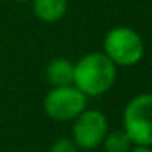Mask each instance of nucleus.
I'll use <instances>...</instances> for the list:
<instances>
[{"label":"nucleus","mask_w":152,"mask_h":152,"mask_svg":"<svg viewBox=\"0 0 152 152\" xmlns=\"http://www.w3.org/2000/svg\"><path fill=\"white\" fill-rule=\"evenodd\" d=\"M118 67L103 51L82 56L74 64V85L85 96H100L116 82Z\"/></svg>","instance_id":"1"},{"label":"nucleus","mask_w":152,"mask_h":152,"mask_svg":"<svg viewBox=\"0 0 152 152\" xmlns=\"http://www.w3.org/2000/svg\"><path fill=\"white\" fill-rule=\"evenodd\" d=\"M103 53L116 64V67H131L142 61L145 44L134 28L115 26L103 38Z\"/></svg>","instance_id":"2"},{"label":"nucleus","mask_w":152,"mask_h":152,"mask_svg":"<svg viewBox=\"0 0 152 152\" xmlns=\"http://www.w3.org/2000/svg\"><path fill=\"white\" fill-rule=\"evenodd\" d=\"M123 129L134 145L152 147V93H139L126 103Z\"/></svg>","instance_id":"3"},{"label":"nucleus","mask_w":152,"mask_h":152,"mask_svg":"<svg viewBox=\"0 0 152 152\" xmlns=\"http://www.w3.org/2000/svg\"><path fill=\"white\" fill-rule=\"evenodd\" d=\"M43 108L54 121H74L87 108V96L75 85L53 87L44 96Z\"/></svg>","instance_id":"4"},{"label":"nucleus","mask_w":152,"mask_h":152,"mask_svg":"<svg viewBox=\"0 0 152 152\" xmlns=\"http://www.w3.org/2000/svg\"><path fill=\"white\" fill-rule=\"evenodd\" d=\"M108 132V119L100 110H83L72 126V141L83 151L96 149Z\"/></svg>","instance_id":"5"},{"label":"nucleus","mask_w":152,"mask_h":152,"mask_svg":"<svg viewBox=\"0 0 152 152\" xmlns=\"http://www.w3.org/2000/svg\"><path fill=\"white\" fill-rule=\"evenodd\" d=\"M34 17L43 23H57L67 13L69 0H31Z\"/></svg>","instance_id":"6"},{"label":"nucleus","mask_w":152,"mask_h":152,"mask_svg":"<svg viewBox=\"0 0 152 152\" xmlns=\"http://www.w3.org/2000/svg\"><path fill=\"white\" fill-rule=\"evenodd\" d=\"M46 79L53 87L74 85V62L66 57H56L46 67Z\"/></svg>","instance_id":"7"},{"label":"nucleus","mask_w":152,"mask_h":152,"mask_svg":"<svg viewBox=\"0 0 152 152\" xmlns=\"http://www.w3.org/2000/svg\"><path fill=\"white\" fill-rule=\"evenodd\" d=\"M102 144L105 145L106 152H129L132 142L124 129H116V131L106 132Z\"/></svg>","instance_id":"8"},{"label":"nucleus","mask_w":152,"mask_h":152,"mask_svg":"<svg viewBox=\"0 0 152 152\" xmlns=\"http://www.w3.org/2000/svg\"><path fill=\"white\" fill-rule=\"evenodd\" d=\"M49 152H77V145L74 144L72 139L61 137V139L53 142Z\"/></svg>","instance_id":"9"},{"label":"nucleus","mask_w":152,"mask_h":152,"mask_svg":"<svg viewBox=\"0 0 152 152\" xmlns=\"http://www.w3.org/2000/svg\"><path fill=\"white\" fill-rule=\"evenodd\" d=\"M129 152H152V147H149V145H134V149H131Z\"/></svg>","instance_id":"10"},{"label":"nucleus","mask_w":152,"mask_h":152,"mask_svg":"<svg viewBox=\"0 0 152 152\" xmlns=\"http://www.w3.org/2000/svg\"><path fill=\"white\" fill-rule=\"evenodd\" d=\"M17 2H30V0H17Z\"/></svg>","instance_id":"11"}]
</instances>
